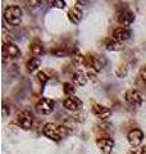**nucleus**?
<instances>
[{
    "instance_id": "423d86ee",
    "label": "nucleus",
    "mask_w": 146,
    "mask_h": 154,
    "mask_svg": "<svg viewBox=\"0 0 146 154\" xmlns=\"http://www.w3.org/2000/svg\"><path fill=\"white\" fill-rule=\"evenodd\" d=\"M145 139V134L142 130L140 128H132L131 131L127 134V140H128V144L131 145V148H138L141 144H142Z\"/></svg>"
},
{
    "instance_id": "1a4fd4ad",
    "label": "nucleus",
    "mask_w": 146,
    "mask_h": 154,
    "mask_svg": "<svg viewBox=\"0 0 146 154\" xmlns=\"http://www.w3.org/2000/svg\"><path fill=\"white\" fill-rule=\"evenodd\" d=\"M117 21H118V23L122 27L127 28L135 21V13L129 11V9H123V11L118 12V14H117Z\"/></svg>"
},
{
    "instance_id": "4468645a",
    "label": "nucleus",
    "mask_w": 146,
    "mask_h": 154,
    "mask_svg": "<svg viewBox=\"0 0 146 154\" xmlns=\"http://www.w3.org/2000/svg\"><path fill=\"white\" fill-rule=\"evenodd\" d=\"M111 37L119 42H123L131 37V32L128 28H126V27H117L113 31V33H111Z\"/></svg>"
},
{
    "instance_id": "39448f33",
    "label": "nucleus",
    "mask_w": 146,
    "mask_h": 154,
    "mask_svg": "<svg viewBox=\"0 0 146 154\" xmlns=\"http://www.w3.org/2000/svg\"><path fill=\"white\" fill-rule=\"evenodd\" d=\"M124 99L128 104L133 105V107H141L144 104V96L136 89H129L124 93Z\"/></svg>"
},
{
    "instance_id": "6ab92c4d",
    "label": "nucleus",
    "mask_w": 146,
    "mask_h": 154,
    "mask_svg": "<svg viewBox=\"0 0 146 154\" xmlns=\"http://www.w3.org/2000/svg\"><path fill=\"white\" fill-rule=\"evenodd\" d=\"M40 64H41V59H40V58L32 57V58H30V59H28L27 64H26L27 71H28V72H35V71L38 68V67H40Z\"/></svg>"
},
{
    "instance_id": "393cba45",
    "label": "nucleus",
    "mask_w": 146,
    "mask_h": 154,
    "mask_svg": "<svg viewBox=\"0 0 146 154\" xmlns=\"http://www.w3.org/2000/svg\"><path fill=\"white\" fill-rule=\"evenodd\" d=\"M140 77L142 80V82L146 85V66H142L140 69Z\"/></svg>"
},
{
    "instance_id": "5701e85b",
    "label": "nucleus",
    "mask_w": 146,
    "mask_h": 154,
    "mask_svg": "<svg viewBox=\"0 0 146 154\" xmlns=\"http://www.w3.org/2000/svg\"><path fill=\"white\" fill-rule=\"evenodd\" d=\"M59 131H60V136H62V139H64V137H67V136H69V135L73 132V131H72V128H71V127H68V126H65V125H59Z\"/></svg>"
},
{
    "instance_id": "9d476101",
    "label": "nucleus",
    "mask_w": 146,
    "mask_h": 154,
    "mask_svg": "<svg viewBox=\"0 0 146 154\" xmlns=\"http://www.w3.org/2000/svg\"><path fill=\"white\" fill-rule=\"evenodd\" d=\"M3 55H5L9 59H16L21 55V49L14 44L12 41H8V42H3Z\"/></svg>"
},
{
    "instance_id": "f257e3e1",
    "label": "nucleus",
    "mask_w": 146,
    "mask_h": 154,
    "mask_svg": "<svg viewBox=\"0 0 146 154\" xmlns=\"http://www.w3.org/2000/svg\"><path fill=\"white\" fill-rule=\"evenodd\" d=\"M23 18V11L19 5L11 4L4 9V22L9 26H18L21 25Z\"/></svg>"
},
{
    "instance_id": "4be33fe9",
    "label": "nucleus",
    "mask_w": 146,
    "mask_h": 154,
    "mask_svg": "<svg viewBox=\"0 0 146 154\" xmlns=\"http://www.w3.org/2000/svg\"><path fill=\"white\" fill-rule=\"evenodd\" d=\"M36 79H37V81H38V84H40L41 86H44V85H45L47 81H49V76L46 75V72L40 71V72H37Z\"/></svg>"
},
{
    "instance_id": "412c9836",
    "label": "nucleus",
    "mask_w": 146,
    "mask_h": 154,
    "mask_svg": "<svg viewBox=\"0 0 146 154\" xmlns=\"http://www.w3.org/2000/svg\"><path fill=\"white\" fill-rule=\"evenodd\" d=\"M63 86V93L67 98H71V96H75V93H76V89L75 86L72 85V82H64L62 85Z\"/></svg>"
},
{
    "instance_id": "a211bd4d",
    "label": "nucleus",
    "mask_w": 146,
    "mask_h": 154,
    "mask_svg": "<svg viewBox=\"0 0 146 154\" xmlns=\"http://www.w3.org/2000/svg\"><path fill=\"white\" fill-rule=\"evenodd\" d=\"M128 73V64L126 62H120V63L115 67V76L119 79H123Z\"/></svg>"
},
{
    "instance_id": "2eb2a0df",
    "label": "nucleus",
    "mask_w": 146,
    "mask_h": 154,
    "mask_svg": "<svg viewBox=\"0 0 146 154\" xmlns=\"http://www.w3.org/2000/svg\"><path fill=\"white\" fill-rule=\"evenodd\" d=\"M72 80H73V84L77 85V86H85L87 84V80H89V76H87V73H85L82 69H77V71L73 72Z\"/></svg>"
},
{
    "instance_id": "dca6fc26",
    "label": "nucleus",
    "mask_w": 146,
    "mask_h": 154,
    "mask_svg": "<svg viewBox=\"0 0 146 154\" xmlns=\"http://www.w3.org/2000/svg\"><path fill=\"white\" fill-rule=\"evenodd\" d=\"M104 46H105V49L109 50V51H119V50L123 49V44L119 42V41H117V40H114L113 37L105 38L104 40Z\"/></svg>"
},
{
    "instance_id": "f3484780",
    "label": "nucleus",
    "mask_w": 146,
    "mask_h": 154,
    "mask_svg": "<svg viewBox=\"0 0 146 154\" xmlns=\"http://www.w3.org/2000/svg\"><path fill=\"white\" fill-rule=\"evenodd\" d=\"M30 51L32 53L33 57L40 58V55L44 54V45L40 40H33L30 42Z\"/></svg>"
},
{
    "instance_id": "20e7f679",
    "label": "nucleus",
    "mask_w": 146,
    "mask_h": 154,
    "mask_svg": "<svg viewBox=\"0 0 146 154\" xmlns=\"http://www.w3.org/2000/svg\"><path fill=\"white\" fill-rule=\"evenodd\" d=\"M55 107V102L53 99L49 98H41L37 100V103L35 105L36 112L40 114H50Z\"/></svg>"
},
{
    "instance_id": "9b49d317",
    "label": "nucleus",
    "mask_w": 146,
    "mask_h": 154,
    "mask_svg": "<svg viewBox=\"0 0 146 154\" xmlns=\"http://www.w3.org/2000/svg\"><path fill=\"white\" fill-rule=\"evenodd\" d=\"M96 145L104 154H109L114 148V140L110 136H99L96 139Z\"/></svg>"
},
{
    "instance_id": "0eeeda50",
    "label": "nucleus",
    "mask_w": 146,
    "mask_h": 154,
    "mask_svg": "<svg viewBox=\"0 0 146 154\" xmlns=\"http://www.w3.org/2000/svg\"><path fill=\"white\" fill-rule=\"evenodd\" d=\"M91 112L94 113L97 118L100 119H108L110 118L111 116V109L106 105H103V104H99L96 102H91Z\"/></svg>"
},
{
    "instance_id": "7ed1b4c3",
    "label": "nucleus",
    "mask_w": 146,
    "mask_h": 154,
    "mask_svg": "<svg viewBox=\"0 0 146 154\" xmlns=\"http://www.w3.org/2000/svg\"><path fill=\"white\" fill-rule=\"evenodd\" d=\"M42 134L53 141H60L62 140L60 131H59V125H55V123H51V122L45 123L44 127H42Z\"/></svg>"
},
{
    "instance_id": "6e6552de",
    "label": "nucleus",
    "mask_w": 146,
    "mask_h": 154,
    "mask_svg": "<svg viewBox=\"0 0 146 154\" xmlns=\"http://www.w3.org/2000/svg\"><path fill=\"white\" fill-rule=\"evenodd\" d=\"M63 107H64L67 110H69L72 113H76L78 112V110L82 109L84 107V103H82V100L78 98V96H71V98H65L64 100L62 102Z\"/></svg>"
},
{
    "instance_id": "ddd939ff",
    "label": "nucleus",
    "mask_w": 146,
    "mask_h": 154,
    "mask_svg": "<svg viewBox=\"0 0 146 154\" xmlns=\"http://www.w3.org/2000/svg\"><path fill=\"white\" fill-rule=\"evenodd\" d=\"M82 16H84V11H82V8L80 5H75L68 11V19L72 23H75V25H78L81 22Z\"/></svg>"
},
{
    "instance_id": "b1692460",
    "label": "nucleus",
    "mask_w": 146,
    "mask_h": 154,
    "mask_svg": "<svg viewBox=\"0 0 146 154\" xmlns=\"http://www.w3.org/2000/svg\"><path fill=\"white\" fill-rule=\"evenodd\" d=\"M50 4L53 7L59 8V9H63L65 7V2H60V0H53V2H50Z\"/></svg>"
},
{
    "instance_id": "bb28decb",
    "label": "nucleus",
    "mask_w": 146,
    "mask_h": 154,
    "mask_svg": "<svg viewBox=\"0 0 146 154\" xmlns=\"http://www.w3.org/2000/svg\"><path fill=\"white\" fill-rule=\"evenodd\" d=\"M127 154H138V150H131V152H128Z\"/></svg>"
},
{
    "instance_id": "aec40b11",
    "label": "nucleus",
    "mask_w": 146,
    "mask_h": 154,
    "mask_svg": "<svg viewBox=\"0 0 146 154\" xmlns=\"http://www.w3.org/2000/svg\"><path fill=\"white\" fill-rule=\"evenodd\" d=\"M71 57H72V62L75 64H77V66H85V54H82L78 49H76L75 51H73Z\"/></svg>"
},
{
    "instance_id": "f8f14e48",
    "label": "nucleus",
    "mask_w": 146,
    "mask_h": 154,
    "mask_svg": "<svg viewBox=\"0 0 146 154\" xmlns=\"http://www.w3.org/2000/svg\"><path fill=\"white\" fill-rule=\"evenodd\" d=\"M85 67L92 68L94 72H99L103 68V63H101V60L96 55L91 54V53H87V54H85Z\"/></svg>"
},
{
    "instance_id": "f03ea898",
    "label": "nucleus",
    "mask_w": 146,
    "mask_h": 154,
    "mask_svg": "<svg viewBox=\"0 0 146 154\" xmlns=\"http://www.w3.org/2000/svg\"><path fill=\"white\" fill-rule=\"evenodd\" d=\"M16 123L18 127H21L22 130H31L32 126H33V117L31 112H28V110H22V112H18L17 116H16Z\"/></svg>"
},
{
    "instance_id": "a878e982",
    "label": "nucleus",
    "mask_w": 146,
    "mask_h": 154,
    "mask_svg": "<svg viewBox=\"0 0 146 154\" xmlns=\"http://www.w3.org/2000/svg\"><path fill=\"white\" fill-rule=\"evenodd\" d=\"M138 154H146V146H142L138 149Z\"/></svg>"
}]
</instances>
